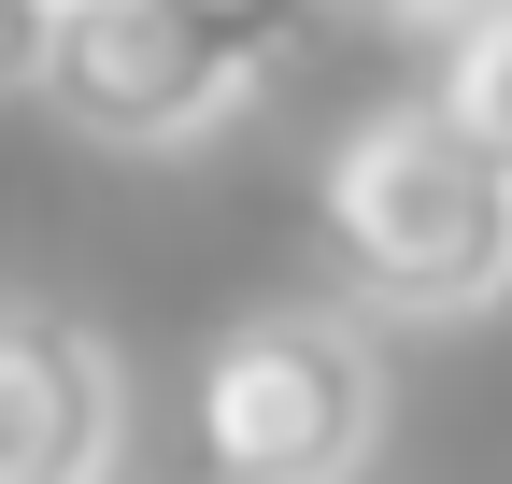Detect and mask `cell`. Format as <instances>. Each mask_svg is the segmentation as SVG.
<instances>
[{
    "instance_id": "cell-2",
    "label": "cell",
    "mask_w": 512,
    "mask_h": 484,
    "mask_svg": "<svg viewBox=\"0 0 512 484\" xmlns=\"http://www.w3.org/2000/svg\"><path fill=\"white\" fill-rule=\"evenodd\" d=\"M313 214H328V257L370 314H484V299H512V171L470 129H441L427 100L342 129Z\"/></svg>"
},
{
    "instance_id": "cell-7",
    "label": "cell",
    "mask_w": 512,
    "mask_h": 484,
    "mask_svg": "<svg viewBox=\"0 0 512 484\" xmlns=\"http://www.w3.org/2000/svg\"><path fill=\"white\" fill-rule=\"evenodd\" d=\"M356 15H399V29H456V15H484V0H356Z\"/></svg>"
},
{
    "instance_id": "cell-1",
    "label": "cell",
    "mask_w": 512,
    "mask_h": 484,
    "mask_svg": "<svg viewBox=\"0 0 512 484\" xmlns=\"http://www.w3.org/2000/svg\"><path fill=\"white\" fill-rule=\"evenodd\" d=\"M328 0H57V57H43V114L114 157H171L228 129L256 86H285Z\"/></svg>"
},
{
    "instance_id": "cell-6",
    "label": "cell",
    "mask_w": 512,
    "mask_h": 484,
    "mask_svg": "<svg viewBox=\"0 0 512 484\" xmlns=\"http://www.w3.org/2000/svg\"><path fill=\"white\" fill-rule=\"evenodd\" d=\"M43 57H57V0H0V100H43Z\"/></svg>"
},
{
    "instance_id": "cell-5",
    "label": "cell",
    "mask_w": 512,
    "mask_h": 484,
    "mask_svg": "<svg viewBox=\"0 0 512 484\" xmlns=\"http://www.w3.org/2000/svg\"><path fill=\"white\" fill-rule=\"evenodd\" d=\"M441 129H470L498 171H512V0H484V15L441 29V86H427Z\"/></svg>"
},
{
    "instance_id": "cell-4",
    "label": "cell",
    "mask_w": 512,
    "mask_h": 484,
    "mask_svg": "<svg viewBox=\"0 0 512 484\" xmlns=\"http://www.w3.org/2000/svg\"><path fill=\"white\" fill-rule=\"evenodd\" d=\"M128 385L86 314H15L0 299V484H114Z\"/></svg>"
},
{
    "instance_id": "cell-3",
    "label": "cell",
    "mask_w": 512,
    "mask_h": 484,
    "mask_svg": "<svg viewBox=\"0 0 512 484\" xmlns=\"http://www.w3.org/2000/svg\"><path fill=\"white\" fill-rule=\"evenodd\" d=\"M384 442V356L328 299L228 314L185 371V456L200 484H356Z\"/></svg>"
}]
</instances>
